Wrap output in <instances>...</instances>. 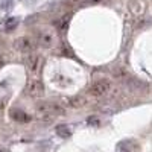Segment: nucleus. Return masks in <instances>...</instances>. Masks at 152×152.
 Wrapping results in <instances>:
<instances>
[{
	"label": "nucleus",
	"mask_w": 152,
	"mask_h": 152,
	"mask_svg": "<svg viewBox=\"0 0 152 152\" xmlns=\"http://www.w3.org/2000/svg\"><path fill=\"white\" fill-rule=\"evenodd\" d=\"M37 113L41 119H52L58 116H64L66 110L56 102H40L37 105Z\"/></svg>",
	"instance_id": "f257e3e1"
},
{
	"label": "nucleus",
	"mask_w": 152,
	"mask_h": 152,
	"mask_svg": "<svg viewBox=\"0 0 152 152\" xmlns=\"http://www.w3.org/2000/svg\"><path fill=\"white\" fill-rule=\"evenodd\" d=\"M110 91H111V82H110V79H105V78L97 79L96 82H93V85L90 87V90H88V93L93 97H104Z\"/></svg>",
	"instance_id": "f03ea898"
},
{
	"label": "nucleus",
	"mask_w": 152,
	"mask_h": 152,
	"mask_svg": "<svg viewBox=\"0 0 152 152\" xmlns=\"http://www.w3.org/2000/svg\"><path fill=\"white\" fill-rule=\"evenodd\" d=\"M26 94L32 99H41L44 96V84L40 79H32L26 85Z\"/></svg>",
	"instance_id": "7ed1b4c3"
},
{
	"label": "nucleus",
	"mask_w": 152,
	"mask_h": 152,
	"mask_svg": "<svg viewBox=\"0 0 152 152\" xmlns=\"http://www.w3.org/2000/svg\"><path fill=\"white\" fill-rule=\"evenodd\" d=\"M14 47H15V50H18L21 53H32L37 47V43L31 37H20L15 40Z\"/></svg>",
	"instance_id": "20e7f679"
},
{
	"label": "nucleus",
	"mask_w": 152,
	"mask_h": 152,
	"mask_svg": "<svg viewBox=\"0 0 152 152\" xmlns=\"http://www.w3.org/2000/svg\"><path fill=\"white\" fill-rule=\"evenodd\" d=\"M41 56L40 55H37V53H28L26 56V67L31 73H38L41 69Z\"/></svg>",
	"instance_id": "39448f33"
},
{
	"label": "nucleus",
	"mask_w": 152,
	"mask_h": 152,
	"mask_svg": "<svg viewBox=\"0 0 152 152\" xmlns=\"http://www.w3.org/2000/svg\"><path fill=\"white\" fill-rule=\"evenodd\" d=\"M9 116L11 119L17 122V123H28L31 122V116L26 113V111H23V110H18V108H12L9 111Z\"/></svg>",
	"instance_id": "423d86ee"
},
{
	"label": "nucleus",
	"mask_w": 152,
	"mask_h": 152,
	"mask_svg": "<svg viewBox=\"0 0 152 152\" xmlns=\"http://www.w3.org/2000/svg\"><path fill=\"white\" fill-rule=\"evenodd\" d=\"M138 148L135 140H122L117 145V151L119 152H135Z\"/></svg>",
	"instance_id": "0eeeda50"
},
{
	"label": "nucleus",
	"mask_w": 152,
	"mask_h": 152,
	"mask_svg": "<svg viewBox=\"0 0 152 152\" xmlns=\"http://www.w3.org/2000/svg\"><path fill=\"white\" fill-rule=\"evenodd\" d=\"M53 34L49 32V31H44V32H40V35H38V43H40V46L43 47H50L53 44Z\"/></svg>",
	"instance_id": "6e6552de"
},
{
	"label": "nucleus",
	"mask_w": 152,
	"mask_h": 152,
	"mask_svg": "<svg viewBox=\"0 0 152 152\" xmlns=\"http://www.w3.org/2000/svg\"><path fill=\"white\" fill-rule=\"evenodd\" d=\"M55 132L56 135H59L61 138H69L72 135V129L69 128L67 125H58L56 128H55Z\"/></svg>",
	"instance_id": "1a4fd4ad"
},
{
	"label": "nucleus",
	"mask_w": 152,
	"mask_h": 152,
	"mask_svg": "<svg viewBox=\"0 0 152 152\" xmlns=\"http://www.w3.org/2000/svg\"><path fill=\"white\" fill-rule=\"evenodd\" d=\"M18 23H20V20L17 17H9L5 21V31H14L18 26Z\"/></svg>",
	"instance_id": "9d476101"
},
{
	"label": "nucleus",
	"mask_w": 152,
	"mask_h": 152,
	"mask_svg": "<svg viewBox=\"0 0 152 152\" xmlns=\"http://www.w3.org/2000/svg\"><path fill=\"white\" fill-rule=\"evenodd\" d=\"M69 105L70 107H73V108H78V107H82L84 104H85V99L84 97H81V96H75V97H70L69 100Z\"/></svg>",
	"instance_id": "9b49d317"
},
{
	"label": "nucleus",
	"mask_w": 152,
	"mask_h": 152,
	"mask_svg": "<svg viewBox=\"0 0 152 152\" xmlns=\"http://www.w3.org/2000/svg\"><path fill=\"white\" fill-rule=\"evenodd\" d=\"M69 21H70V15H67V17H64V18H61V20H58L56 21V26H58V29H64L67 24H69Z\"/></svg>",
	"instance_id": "f8f14e48"
},
{
	"label": "nucleus",
	"mask_w": 152,
	"mask_h": 152,
	"mask_svg": "<svg viewBox=\"0 0 152 152\" xmlns=\"http://www.w3.org/2000/svg\"><path fill=\"white\" fill-rule=\"evenodd\" d=\"M12 6V0H3V3L0 5V8L2 9H9Z\"/></svg>",
	"instance_id": "ddd939ff"
},
{
	"label": "nucleus",
	"mask_w": 152,
	"mask_h": 152,
	"mask_svg": "<svg viewBox=\"0 0 152 152\" xmlns=\"http://www.w3.org/2000/svg\"><path fill=\"white\" fill-rule=\"evenodd\" d=\"M23 2L26 3V5H32V3H37L38 0H23Z\"/></svg>",
	"instance_id": "4468645a"
},
{
	"label": "nucleus",
	"mask_w": 152,
	"mask_h": 152,
	"mask_svg": "<svg viewBox=\"0 0 152 152\" xmlns=\"http://www.w3.org/2000/svg\"><path fill=\"white\" fill-rule=\"evenodd\" d=\"M5 66V59H3V56H0V67H3Z\"/></svg>",
	"instance_id": "2eb2a0df"
},
{
	"label": "nucleus",
	"mask_w": 152,
	"mask_h": 152,
	"mask_svg": "<svg viewBox=\"0 0 152 152\" xmlns=\"http://www.w3.org/2000/svg\"><path fill=\"white\" fill-rule=\"evenodd\" d=\"M3 108H5V105H3V102H0V114L3 113Z\"/></svg>",
	"instance_id": "dca6fc26"
},
{
	"label": "nucleus",
	"mask_w": 152,
	"mask_h": 152,
	"mask_svg": "<svg viewBox=\"0 0 152 152\" xmlns=\"http://www.w3.org/2000/svg\"><path fill=\"white\" fill-rule=\"evenodd\" d=\"M0 152H9V149H6V148H0Z\"/></svg>",
	"instance_id": "f3484780"
}]
</instances>
